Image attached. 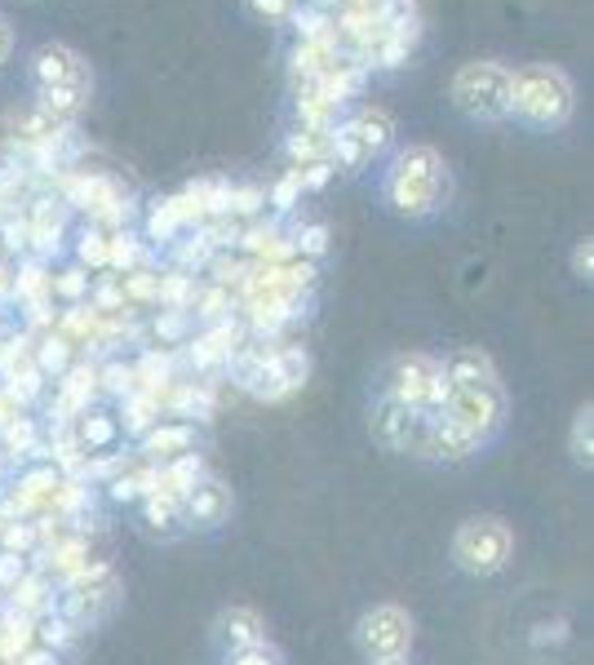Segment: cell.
<instances>
[{"label": "cell", "mask_w": 594, "mask_h": 665, "mask_svg": "<svg viewBox=\"0 0 594 665\" xmlns=\"http://www.w3.org/2000/svg\"><path fill=\"white\" fill-rule=\"evenodd\" d=\"M226 515H231V488L222 480H200L182 497V523L191 528H217Z\"/></svg>", "instance_id": "cell-11"}, {"label": "cell", "mask_w": 594, "mask_h": 665, "mask_svg": "<svg viewBox=\"0 0 594 665\" xmlns=\"http://www.w3.org/2000/svg\"><path fill=\"white\" fill-rule=\"evenodd\" d=\"M93 391H98V369H93V364H71V369L63 373V382H58V417H63V421H67V417H80V413L89 408Z\"/></svg>", "instance_id": "cell-16"}, {"label": "cell", "mask_w": 594, "mask_h": 665, "mask_svg": "<svg viewBox=\"0 0 594 665\" xmlns=\"http://www.w3.org/2000/svg\"><path fill=\"white\" fill-rule=\"evenodd\" d=\"M226 311H231V293L226 289H209L204 302H200V319L217 324V319H226Z\"/></svg>", "instance_id": "cell-47"}, {"label": "cell", "mask_w": 594, "mask_h": 665, "mask_svg": "<svg viewBox=\"0 0 594 665\" xmlns=\"http://www.w3.org/2000/svg\"><path fill=\"white\" fill-rule=\"evenodd\" d=\"M71 200H76L80 208H89V217H111V222H121V217L130 213L121 187H115L111 178H98V173L71 182Z\"/></svg>", "instance_id": "cell-15"}, {"label": "cell", "mask_w": 594, "mask_h": 665, "mask_svg": "<svg viewBox=\"0 0 594 665\" xmlns=\"http://www.w3.org/2000/svg\"><path fill=\"white\" fill-rule=\"evenodd\" d=\"M448 200V165L435 147H404L386 173V204L400 217H430Z\"/></svg>", "instance_id": "cell-1"}, {"label": "cell", "mask_w": 594, "mask_h": 665, "mask_svg": "<svg viewBox=\"0 0 594 665\" xmlns=\"http://www.w3.org/2000/svg\"><path fill=\"white\" fill-rule=\"evenodd\" d=\"M76 439H80V449L85 453H107L115 449V439H121V417H111V413H80V421L71 426Z\"/></svg>", "instance_id": "cell-18"}, {"label": "cell", "mask_w": 594, "mask_h": 665, "mask_svg": "<svg viewBox=\"0 0 594 665\" xmlns=\"http://www.w3.org/2000/svg\"><path fill=\"white\" fill-rule=\"evenodd\" d=\"M369 426H373V439L382 443L386 453H417V449H422V435H426V421H422L417 413L400 408V404L386 399V395L373 404Z\"/></svg>", "instance_id": "cell-10"}, {"label": "cell", "mask_w": 594, "mask_h": 665, "mask_svg": "<svg viewBox=\"0 0 594 665\" xmlns=\"http://www.w3.org/2000/svg\"><path fill=\"white\" fill-rule=\"evenodd\" d=\"M0 541H5L10 554H27V550H36L41 532L32 523H5V528H0Z\"/></svg>", "instance_id": "cell-40"}, {"label": "cell", "mask_w": 594, "mask_h": 665, "mask_svg": "<svg viewBox=\"0 0 594 665\" xmlns=\"http://www.w3.org/2000/svg\"><path fill=\"white\" fill-rule=\"evenodd\" d=\"M213 271H217V289H226V284H245V267L231 262V258H213Z\"/></svg>", "instance_id": "cell-53"}, {"label": "cell", "mask_w": 594, "mask_h": 665, "mask_svg": "<svg viewBox=\"0 0 594 665\" xmlns=\"http://www.w3.org/2000/svg\"><path fill=\"white\" fill-rule=\"evenodd\" d=\"M107 267H121V271H134V267H138V245H134L130 232L107 236Z\"/></svg>", "instance_id": "cell-37"}, {"label": "cell", "mask_w": 594, "mask_h": 665, "mask_svg": "<svg viewBox=\"0 0 594 665\" xmlns=\"http://www.w3.org/2000/svg\"><path fill=\"white\" fill-rule=\"evenodd\" d=\"M49 293H58V297H67V302H80V297L89 293V275H85L80 267H71V271H63L58 280H49Z\"/></svg>", "instance_id": "cell-42"}, {"label": "cell", "mask_w": 594, "mask_h": 665, "mask_svg": "<svg viewBox=\"0 0 594 665\" xmlns=\"http://www.w3.org/2000/svg\"><path fill=\"white\" fill-rule=\"evenodd\" d=\"M0 435H5V453H32L36 449V421L32 417H14V421H5V426H0Z\"/></svg>", "instance_id": "cell-30"}, {"label": "cell", "mask_w": 594, "mask_h": 665, "mask_svg": "<svg viewBox=\"0 0 594 665\" xmlns=\"http://www.w3.org/2000/svg\"><path fill=\"white\" fill-rule=\"evenodd\" d=\"M19 665H58V652H49V647H27V652L19 656Z\"/></svg>", "instance_id": "cell-57"}, {"label": "cell", "mask_w": 594, "mask_h": 665, "mask_svg": "<svg viewBox=\"0 0 594 665\" xmlns=\"http://www.w3.org/2000/svg\"><path fill=\"white\" fill-rule=\"evenodd\" d=\"M391 134H395L391 116H386V111H378V106H369V111H360V116H350L346 125H337L333 138H328V147H333V160L341 169H365L391 143Z\"/></svg>", "instance_id": "cell-6"}, {"label": "cell", "mask_w": 594, "mask_h": 665, "mask_svg": "<svg viewBox=\"0 0 594 665\" xmlns=\"http://www.w3.org/2000/svg\"><path fill=\"white\" fill-rule=\"evenodd\" d=\"M511 550H515V537L497 515H474L452 537V564L470 577H493L511 564Z\"/></svg>", "instance_id": "cell-5"}, {"label": "cell", "mask_w": 594, "mask_h": 665, "mask_svg": "<svg viewBox=\"0 0 594 665\" xmlns=\"http://www.w3.org/2000/svg\"><path fill=\"white\" fill-rule=\"evenodd\" d=\"M590 426H594V413H590V404H585V408H576L572 435H568V453H572L576 466H590Z\"/></svg>", "instance_id": "cell-31"}, {"label": "cell", "mask_w": 594, "mask_h": 665, "mask_svg": "<svg viewBox=\"0 0 594 665\" xmlns=\"http://www.w3.org/2000/svg\"><path fill=\"white\" fill-rule=\"evenodd\" d=\"M195 297H200V289H195V280H191L187 271L160 275V293H156V302H165L169 311H187V306H195Z\"/></svg>", "instance_id": "cell-26"}, {"label": "cell", "mask_w": 594, "mask_h": 665, "mask_svg": "<svg viewBox=\"0 0 594 665\" xmlns=\"http://www.w3.org/2000/svg\"><path fill=\"white\" fill-rule=\"evenodd\" d=\"M226 665H284V661L271 643H258V647H245V652H231Z\"/></svg>", "instance_id": "cell-45"}, {"label": "cell", "mask_w": 594, "mask_h": 665, "mask_svg": "<svg viewBox=\"0 0 594 665\" xmlns=\"http://www.w3.org/2000/svg\"><path fill=\"white\" fill-rule=\"evenodd\" d=\"M27 564H23V554H10V550H0V590H14L23 582Z\"/></svg>", "instance_id": "cell-46"}, {"label": "cell", "mask_w": 594, "mask_h": 665, "mask_svg": "<svg viewBox=\"0 0 594 665\" xmlns=\"http://www.w3.org/2000/svg\"><path fill=\"white\" fill-rule=\"evenodd\" d=\"M36 639H41V647H49V652H58V647H67L71 639H76V625L58 612V617H45L41 621V630H36Z\"/></svg>", "instance_id": "cell-36"}, {"label": "cell", "mask_w": 594, "mask_h": 665, "mask_svg": "<svg viewBox=\"0 0 594 665\" xmlns=\"http://www.w3.org/2000/svg\"><path fill=\"white\" fill-rule=\"evenodd\" d=\"M45 595H49V577L45 573H23V582L14 586V608L32 617V612L45 608Z\"/></svg>", "instance_id": "cell-28"}, {"label": "cell", "mask_w": 594, "mask_h": 665, "mask_svg": "<svg viewBox=\"0 0 594 665\" xmlns=\"http://www.w3.org/2000/svg\"><path fill=\"white\" fill-rule=\"evenodd\" d=\"M293 27H298L302 45H311V41H324L328 19H324V14H315V10H298V14H293Z\"/></svg>", "instance_id": "cell-44"}, {"label": "cell", "mask_w": 594, "mask_h": 665, "mask_svg": "<svg viewBox=\"0 0 594 665\" xmlns=\"http://www.w3.org/2000/svg\"><path fill=\"white\" fill-rule=\"evenodd\" d=\"M444 417L457 421V426H466L470 435H480V439L489 443V439L502 430V421H506L502 386H489V391H452Z\"/></svg>", "instance_id": "cell-9"}, {"label": "cell", "mask_w": 594, "mask_h": 665, "mask_svg": "<svg viewBox=\"0 0 594 665\" xmlns=\"http://www.w3.org/2000/svg\"><path fill=\"white\" fill-rule=\"evenodd\" d=\"M156 332L165 342H178V338H187V311H160V319H156Z\"/></svg>", "instance_id": "cell-48"}, {"label": "cell", "mask_w": 594, "mask_h": 665, "mask_svg": "<svg viewBox=\"0 0 594 665\" xmlns=\"http://www.w3.org/2000/svg\"><path fill=\"white\" fill-rule=\"evenodd\" d=\"M63 480H58V466H36V471H23V480H19V497H27L32 506H41V501H49L54 497V488H58Z\"/></svg>", "instance_id": "cell-27"}, {"label": "cell", "mask_w": 594, "mask_h": 665, "mask_svg": "<svg viewBox=\"0 0 594 665\" xmlns=\"http://www.w3.org/2000/svg\"><path fill=\"white\" fill-rule=\"evenodd\" d=\"M235 342H240V328H235L231 319H217L204 338H195L191 342V364L195 369H209V364H217V360H231L235 356Z\"/></svg>", "instance_id": "cell-17"}, {"label": "cell", "mask_w": 594, "mask_h": 665, "mask_svg": "<svg viewBox=\"0 0 594 665\" xmlns=\"http://www.w3.org/2000/svg\"><path fill=\"white\" fill-rule=\"evenodd\" d=\"M213 639H217L226 652H245V647L267 643V621H262L254 608H226V612L213 621Z\"/></svg>", "instance_id": "cell-12"}, {"label": "cell", "mask_w": 594, "mask_h": 665, "mask_svg": "<svg viewBox=\"0 0 594 665\" xmlns=\"http://www.w3.org/2000/svg\"><path fill=\"white\" fill-rule=\"evenodd\" d=\"M404 58H408V41L386 36V45H382V54H378V67H400Z\"/></svg>", "instance_id": "cell-54"}, {"label": "cell", "mask_w": 594, "mask_h": 665, "mask_svg": "<svg viewBox=\"0 0 594 665\" xmlns=\"http://www.w3.org/2000/svg\"><path fill=\"white\" fill-rule=\"evenodd\" d=\"M93 311H98V306H89V311H85V306H71V311L63 315V328H67V332H93V324H98Z\"/></svg>", "instance_id": "cell-50"}, {"label": "cell", "mask_w": 594, "mask_h": 665, "mask_svg": "<svg viewBox=\"0 0 594 665\" xmlns=\"http://www.w3.org/2000/svg\"><path fill=\"white\" fill-rule=\"evenodd\" d=\"M511 116L528 129H559L572 116V80L559 67H524L511 80Z\"/></svg>", "instance_id": "cell-3"}, {"label": "cell", "mask_w": 594, "mask_h": 665, "mask_svg": "<svg viewBox=\"0 0 594 665\" xmlns=\"http://www.w3.org/2000/svg\"><path fill=\"white\" fill-rule=\"evenodd\" d=\"M5 399H14L19 408H27V404H36L41 395H45V377H41V369L36 364H19V369H10L5 373V391H0Z\"/></svg>", "instance_id": "cell-22"}, {"label": "cell", "mask_w": 594, "mask_h": 665, "mask_svg": "<svg viewBox=\"0 0 594 665\" xmlns=\"http://www.w3.org/2000/svg\"><path fill=\"white\" fill-rule=\"evenodd\" d=\"M36 630H32V617L27 612H10L5 621H0V661H19L27 647H32Z\"/></svg>", "instance_id": "cell-23"}, {"label": "cell", "mask_w": 594, "mask_h": 665, "mask_svg": "<svg viewBox=\"0 0 594 665\" xmlns=\"http://www.w3.org/2000/svg\"><path fill=\"white\" fill-rule=\"evenodd\" d=\"M160 399H165V395H152V391L125 395V421H121V430H125V435H147V430L160 421Z\"/></svg>", "instance_id": "cell-21"}, {"label": "cell", "mask_w": 594, "mask_h": 665, "mask_svg": "<svg viewBox=\"0 0 594 665\" xmlns=\"http://www.w3.org/2000/svg\"><path fill=\"white\" fill-rule=\"evenodd\" d=\"M160 404H169L173 413L195 417V421H209V417H213V391H209V386H195V382H178V386H169Z\"/></svg>", "instance_id": "cell-20"}, {"label": "cell", "mask_w": 594, "mask_h": 665, "mask_svg": "<svg viewBox=\"0 0 594 665\" xmlns=\"http://www.w3.org/2000/svg\"><path fill=\"white\" fill-rule=\"evenodd\" d=\"M355 643L369 661H386V656H408L413 647V617L400 604H378L360 617L355 625Z\"/></svg>", "instance_id": "cell-7"}, {"label": "cell", "mask_w": 594, "mask_h": 665, "mask_svg": "<svg viewBox=\"0 0 594 665\" xmlns=\"http://www.w3.org/2000/svg\"><path fill=\"white\" fill-rule=\"evenodd\" d=\"M511 80L515 71L506 63H493V58H480V63H466L457 67L448 93H452V106L461 111L466 121H506L511 116Z\"/></svg>", "instance_id": "cell-4"}, {"label": "cell", "mask_w": 594, "mask_h": 665, "mask_svg": "<svg viewBox=\"0 0 594 665\" xmlns=\"http://www.w3.org/2000/svg\"><path fill=\"white\" fill-rule=\"evenodd\" d=\"M121 293H125V297H134V302H156V293H160V275H152V271H130V275H125V284H121Z\"/></svg>", "instance_id": "cell-39"}, {"label": "cell", "mask_w": 594, "mask_h": 665, "mask_svg": "<svg viewBox=\"0 0 594 665\" xmlns=\"http://www.w3.org/2000/svg\"><path fill=\"white\" fill-rule=\"evenodd\" d=\"M182 232V217H178V208L169 204V200H160L156 208H152V217H147V240H173Z\"/></svg>", "instance_id": "cell-32"}, {"label": "cell", "mask_w": 594, "mask_h": 665, "mask_svg": "<svg viewBox=\"0 0 594 665\" xmlns=\"http://www.w3.org/2000/svg\"><path fill=\"white\" fill-rule=\"evenodd\" d=\"M98 386L102 391H111V395H134L138 391V382H134V364H121V360H111V364H102L98 369Z\"/></svg>", "instance_id": "cell-33"}, {"label": "cell", "mask_w": 594, "mask_h": 665, "mask_svg": "<svg viewBox=\"0 0 594 665\" xmlns=\"http://www.w3.org/2000/svg\"><path fill=\"white\" fill-rule=\"evenodd\" d=\"M293 253H302L306 262L324 258V253H328V227H320V222H311V227H302V232L293 236Z\"/></svg>", "instance_id": "cell-35"}, {"label": "cell", "mask_w": 594, "mask_h": 665, "mask_svg": "<svg viewBox=\"0 0 594 665\" xmlns=\"http://www.w3.org/2000/svg\"><path fill=\"white\" fill-rule=\"evenodd\" d=\"M369 665H413L408 656H386V661H369Z\"/></svg>", "instance_id": "cell-61"}, {"label": "cell", "mask_w": 594, "mask_h": 665, "mask_svg": "<svg viewBox=\"0 0 594 665\" xmlns=\"http://www.w3.org/2000/svg\"><path fill=\"white\" fill-rule=\"evenodd\" d=\"M76 253H80L85 267H107V236L102 232H85L80 245H76Z\"/></svg>", "instance_id": "cell-43"}, {"label": "cell", "mask_w": 594, "mask_h": 665, "mask_svg": "<svg viewBox=\"0 0 594 665\" xmlns=\"http://www.w3.org/2000/svg\"><path fill=\"white\" fill-rule=\"evenodd\" d=\"M5 297H14V275H10V267H0V302Z\"/></svg>", "instance_id": "cell-60"}, {"label": "cell", "mask_w": 594, "mask_h": 665, "mask_svg": "<svg viewBox=\"0 0 594 665\" xmlns=\"http://www.w3.org/2000/svg\"><path fill=\"white\" fill-rule=\"evenodd\" d=\"M138 449L152 462H173L195 449V426L191 421H156L147 435H138Z\"/></svg>", "instance_id": "cell-14"}, {"label": "cell", "mask_w": 594, "mask_h": 665, "mask_svg": "<svg viewBox=\"0 0 594 665\" xmlns=\"http://www.w3.org/2000/svg\"><path fill=\"white\" fill-rule=\"evenodd\" d=\"M85 564H89V541H85V537H76V541H67V545L54 550V568L67 573V577H71L76 568H85Z\"/></svg>", "instance_id": "cell-38"}, {"label": "cell", "mask_w": 594, "mask_h": 665, "mask_svg": "<svg viewBox=\"0 0 594 665\" xmlns=\"http://www.w3.org/2000/svg\"><path fill=\"white\" fill-rule=\"evenodd\" d=\"M590 267H594V245H590V240H581V245H576V253H572V271H576L581 280H590Z\"/></svg>", "instance_id": "cell-55"}, {"label": "cell", "mask_w": 594, "mask_h": 665, "mask_svg": "<svg viewBox=\"0 0 594 665\" xmlns=\"http://www.w3.org/2000/svg\"><path fill=\"white\" fill-rule=\"evenodd\" d=\"M382 395L395 399L400 408L417 413V417L430 426V421L444 417V408H448V399H452V386H448V377H444V360H430V356L413 351V356L391 360L386 382H382Z\"/></svg>", "instance_id": "cell-2"}, {"label": "cell", "mask_w": 594, "mask_h": 665, "mask_svg": "<svg viewBox=\"0 0 594 665\" xmlns=\"http://www.w3.org/2000/svg\"><path fill=\"white\" fill-rule=\"evenodd\" d=\"M249 10L258 14V19H289L293 14V0H249Z\"/></svg>", "instance_id": "cell-51"}, {"label": "cell", "mask_w": 594, "mask_h": 665, "mask_svg": "<svg viewBox=\"0 0 594 665\" xmlns=\"http://www.w3.org/2000/svg\"><path fill=\"white\" fill-rule=\"evenodd\" d=\"M324 129H302V134H293L289 138V156L298 160V169L302 165H311V160H328L324 151H328V138H320Z\"/></svg>", "instance_id": "cell-34"}, {"label": "cell", "mask_w": 594, "mask_h": 665, "mask_svg": "<svg viewBox=\"0 0 594 665\" xmlns=\"http://www.w3.org/2000/svg\"><path fill=\"white\" fill-rule=\"evenodd\" d=\"M98 306H125V293L121 289H98Z\"/></svg>", "instance_id": "cell-59"}, {"label": "cell", "mask_w": 594, "mask_h": 665, "mask_svg": "<svg viewBox=\"0 0 594 665\" xmlns=\"http://www.w3.org/2000/svg\"><path fill=\"white\" fill-rule=\"evenodd\" d=\"M32 80H36V89H67L80 98H89V89H93L89 63L71 45H58V41H45L32 54Z\"/></svg>", "instance_id": "cell-8"}, {"label": "cell", "mask_w": 594, "mask_h": 665, "mask_svg": "<svg viewBox=\"0 0 594 665\" xmlns=\"http://www.w3.org/2000/svg\"><path fill=\"white\" fill-rule=\"evenodd\" d=\"M204 480V462L195 458V453H182V458H173V462H160V493H169V497H187L195 484Z\"/></svg>", "instance_id": "cell-19"}, {"label": "cell", "mask_w": 594, "mask_h": 665, "mask_svg": "<svg viewBox=\"0 0 594 665\" xmlns=\"http://www.w3.org/2000/svg\"><path fill=\"white\" fill-rule=\"evenodd\" d=\"M306 187H302V173L298 169H289L280 182H276V191H271V204H276V213H289L293 204H298V195H302Z\"/></svg>", "instance_id": "cell-41"}, {"label": "cell", "mask_w": 594, "mask_h": 665, "mask_svg": "<svg viewBox=\"0 0 594 665\" xmlns=\"http://www.w3.org/2000/svg\"><path fill=\"white\" fill-rule=\"evenodd\" d=\"M178 519H182V501H178V497H169V493H152V497H143V523H147V528H156V532H173V528H178Z\"/></svg>", "instance_id": "cell-25"}, {"label": "cell", "mask_w": 594, "mask_h": 665, "mask_svg": "<svg viewBox=\"0 0 594 665\" xmlns=\"http://www.w3.org/2000/svg\"><path fill=\"white\" fill-rule=\"evenodd\" d=\"M262 200H267V195H262L258 187H249V191H231V208H226V213H258Z\"/></svg>", "instance_id": "cell-52"}, {"label": "cell", "mask_w": 594, "mask_h": 665, "mask_svg": "<svg viewBox=\"0 0 594 665\" xmlns=\"http://www.w3.org/2000/svg\"><path fill=\"white\" fill-rule=\"evenodd\" d=\"M71 338L67 332H49V338H41V347H36V369H41V377H63L67 369H71Z\"/></svg>", "instance_id": "cell-24"}, {"label": "cell", "mask_w": 594, "mask_h": 665, "mask_svg": "<svg viewBox=\"0 0 594 665\" xmlns=\"http://www.w3.org/2000/svg\"><path fill=\"white\" fill-rule=\"evenodd\" d=\"M444 377L452 391H489V386H502L497 377V364L484 356V351H452L444 360Z\"/></svg>", "instance_id": "cell-13"}, {"label": "cell", "mask_w": 594, "mask_h": 665, "mask_svg": "<svg viewBox=\"0 0 594 665\" xmlns=\"http://www.w3.org/2000/svg\"><path fill=\"white\" fill-rule=\"evenodd\" d=\"M276 369H280L284 386L298 391V386L311 377V356H306L302 347H284V351H276Z\"/></svg>", "instance_id": "cell-29"}, {"label": "cell", "mask_w": 594, "mask_h": 665, "mask_svg": "<svg viewBox=\"0 0 594 665\" xmlns=\"http://www.w3.org/2000/svg\"><path fill=\"white\" fill-rule=\"evenodd\" d=\"M27 236H32V232L23 227V222H10V227H5V245H10V249H23Z\"/></svg>", "instance_id": "cell-58"}, {"label": "cell", "mask_w": 594, "mask_h": 665, "mask_svg": "<svg viewBox=\"0 0 594 665\" xmlns=\"http://www.w3.org/2000/svg\"><path fill=\"white\" fill-rule=\"evenodd\" d=\"M14 58V27H10V19L0 14V67H5Z\"/></svg>", "instance_id": "cell-56"}, {"label": "cell", "mask_w": 594, "mask_h": 665, "mask_svg": "<svg viewBox=\"0 0 594 665\" xmlns=\"http://www.w3.org/2000/svg\"><path fill=\"white\" fill-rule=\"evenodd\" d=\"M333 169H337L333 160H311V165H302L298 173H302V187H311V191H320V187H324V182L333 178Z\"/></svg>", "instance_id": "cell-49"}]
</instances>
